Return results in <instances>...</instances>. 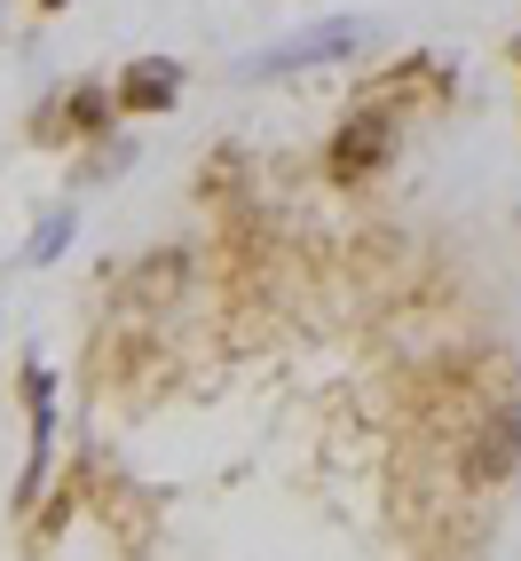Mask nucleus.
I'll list each match as a JSON object with an SVG mask.
<instances>
[{
    "instance_id": "f03ea898",
    "label": "nucleus",
    "mask_w": 521,
    "mask_h": 561,
    "mask_svg": "<svg viewBox=\"0 0 521 561\" xmlns=\"http://www.w3.org/2000/svg\"><path fill=\"white\" fill-rule=\"evenodd\" d=\"M174 64L166 56H151V64H142V71H127V111H166L174 103Z\"/></svg>"
},
{
    "instance_id": "f257e3e1",
    "label": "nucleus",
    "mask_w": 521,
    "mask_h": 561,
    "mask_svg": "<svg viewBox=\"0 0 521 561\" xmlns=\"http://www.w3.org/2000/svg\"><path fill=\"white\" fill-rule=\"evenodd\" d=\"M387 119H348V135L340 142H332V182H363L371 167H380L387 159Z\"/></svg>"
}]
</instances>
